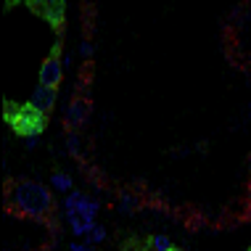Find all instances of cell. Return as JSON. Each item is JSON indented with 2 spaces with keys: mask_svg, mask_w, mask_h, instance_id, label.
<instances>
[{
  "mask_svg": "<svg viewBox=\"0 0 251 251\" xmlns=\"http://www.w3.org/2000/svg\"><path fill=\"white\" fill-rule=\"evenodd\" d=\"M8 206L13 209V214L26 220H45L53 212L56 201L48 185L37 180H19L8 193Z\"/></svg>",
  "mask_w": 251,
  "mask_h": 251,
  "instance_id": "6da1fadb",
  "label": "cell"
},
{
  "mask_svg": "<svg viewBox=\"0 0 251 251\" xmlns=\"http://www.w3.org/2000/svg\"><path fill=\"white\" fill-rule=\"evenodd\" d=\"M3 111H5V122L11 125V130L24 140L40 138V135L45 132V127H48V114L37 111L29 100L22 106H11V100H5Z\"/></svg>",
  "mask_w": 251,
  "mask_h": 251,
  "instance_id": "7a4b0ae2",
  "label": "cell"
},
{
  "mask_svg": "<svg viewBox=\"0 0 251 251\" xmlns=\"http://www.w3.org/2000/svg\"><path fill=\"white\" fill-rule=\"evenodd\" d=\"M29 8H35L45 22L50 24V29L61 32L66 22V3L64 0H45V3H29Z\"/></svg>",
  "mask_w": 251,
  "mask_h": 251,
  "instance_id": "3957f363",
  "label": "cell"
},
{
  "mask_svg": "<svg viewBox=\"0 0 251 251\" xmlns=\"http://www.w3.org/2000/svg\"><path fill=\"white\" fill-rule=\"evenodd\" d=\"M87 117H90V100L87 98H72L69 106H66L64 111V125L69 132H77L79 127L87 122Z\"/></svg>",
  "mask_w": 251,
  "mask_h": 251,
  "instance_id": "277c9868",
  "label": "cell"
},
{
  "mask_svg": "<svg viewBox=\"0 0 251 251\" xmlns=\"http://www.w3.org/2000/svg\"><path fill=\"white\" fill-rule=\"evenodd\" d=\"M64 64H61V58H53L48 56L40 64V85L43 87H53V90H58V85H61V79H64Z\"/></svg>",
  "mask_w": 251,
  "mask_h": 251,
  "instance_id": "5b68a950",
  "label": "cell"
},
{
  "mask_svg": "<svg viewBox=\"0 0 251 251\" xmlns=\"http://www.w3.org/2000/svg\"><path fill=\"white\" fill-rule=\"evenodd\" d=\"M56 100H58V90H53V87H43V85H37L35 87V93H32V98H29V103L37 108V111H43V114H48L53 106H56Z\"/></svg>",
  "mask_w": 251,
  "mask_h": 251,
  "instance_id": "8992f818",
  "label": "cell"
},
{
  "mask_svg": "<svg viewBox=\"0 0 251 251\" xmlns=\"http://www.w3.org/2000/svg\"><path fill=\"white\" fill-rule=\"evenodd\" d=\"M87 203H90V199H87V196H85L82 191H72V193L64 199V214H66V217L85 214Z\"/></svg>",
  "mask_w": 251,
  "mask_h": 251,
  "instance_id": "52a82bcc",
  "label": "cell"
},
{
  "mask_svg": "<svg viewBox=\"0 0 251 251\" xmlns=\"http://www.w3.org/2000/svg\"><path fill=\"white\" fill-rule=\"evenodd\" d=\"M66 220H69V225H72V233L77 235V238H87V235L93 233V230H96L98 225L96 222H87L82 214H74V217H66Z\"/></svg>",
  "mask_w": 251,
  "mask_h": 251,
  "instance_id": "ba28073f",
  "label": "cell"
},
{
  "mask_svg": "<svg viewBox=\"0 0 251 251\" xmlns=\"http://www.w3.org/2000/svg\"><path fill=\"white\" fill-rule=\"evenodd\" d=\"M50 188H53L56 193H66V196H69V193L74 191V180H72L66 172H53V175H50Z\"/></svg>",
  "mask_w": 251,
  "mask_h": 251,
  "instance_id": "9c48e42d",
  "label": "cell"
},
{
  "mask_svg": "<svg viewBox=\"0 0 251 251\" xmlns=\"http://www.w3.org/2000/svg\"><path fill=\"white\" fill-rule=\"evenodd\" d=\"M138 196H135V193H130V191H125V193H122L119 196V212L122 214H130V212H135V209H138Z\"/></svg>",
  "mask_w": 251,
  "mask_h": 251,
  "instance_id": "30bf717a",
  "label": "cell"
},
{
  "mask_svg": "<svg viewBox=\"0 0 251 251\" xmlns=\"http://www.w3.org/2000/svg\"><path fill=\"white\" fill-rule=\"evenodd\" d=\"M148 243H151V249H153V251H177V249L172 246V241H169L167 235H161V233L151 235V241H148Z\"/></svg>",
  "mask_w": 251,
  "mask_h": 251,
  "instance_id": "8fae6325",
  "label": "cell"
},
{
  "mask_svg": "<svg viewBox=\"0 0 251 251\" xmlns=\"http://www.w3.org/2000/svg\"><path fill=\"white\" fill-rule=\"evenodd\" d=\"M66 151H69V156H79V153H82V143H79V135L77 132L66 135Z\"/></svg>",
  "mask_w": 251,
  "mask_h": 251,
  "instance_id": "7c38bea8",
  "label": "cell"
},
{
  "mask_svg": "<svg viewBox=\"0 0 251 251\" xmlns=\"http://www.w3.org/2000/svg\"><path fill=\"white\" fill-rule=\"evenodd\" d=\"M103 241H106V227H100V225L85 238V243H90V246H98V243H103Z\"/></svg>",
  "mask_w": 251,
  "mask_h": 251,
  "instance_id": "4fadbf2b",
  "label": "cell"
},
{
  "mask_svg": "<svg viewBox=\"0 0 251 251\" xmlns=\"http://www.w3.org/2000/svg\"><path fill=\"white\" fill-rule=\"evenodd\" d=\"M93 53H96V45H93L90 40H82V43H79V56H82V58H90Z\"/></svg>",
  "mask_w": 251,
  "mask_h": 251,
  "instance_id": "5bb4252c",
  "label": "cell"
},
{
  "mask_svg": "<svg viewBox=\"0 0 251 251\" xmlns=\"http://www.w3.org/2000/svg\"><path fill=\"white\" fill-rule=\"evenodd\" d=\"M69 251H96V249H93L90 243H77V241H74L69 246Z\"/></svg>",
  "mask_w": 251,
  "mask_h": 251,
  "instance_id": "9a60e30c",
  "label": "cell"
},
{
  "mask_svg": "<svg viewBox=\"0 0 251 251\" xmlns=\"http://www.w3.org/2000/svg\"><path fill=\"white\" fill-rule=\"evenodd\" d=\"M61 64H64V69H69V66H72V56H64V58H61Z\"/></svg>",
  "mask_w": 251,
  "mask_h": 251,
  "instance_id": "2e32d148",
  "label": "cell"
},
{
  "mask_svg": "<svg viewBox=\"0 0 251 251\" xmlns=\"http://www.w3.org/2000/svg\"><path fill=\"white\" fill-rule=\"evenodd\" d=\"M26 148H29V151H32V148H35L37 146V138H32V140H26V143H24Z\"/></svg>",
  "mask_w": 251,
  "mask_h": 251,
  "instance_id": "e0dca14e",
  "label": "cell"
},
{
  "mask_svg": "<svg viewBox=\"0 0 251 251\" xmlns=\"http://www.w3.org/2000/svg\"><path fill=\"white\" fill-rule=\"evenodd\" d=\"M246 193H249V201H251V182H249V191Z\"/></svg>",
  "mask_w": 251,
  "mask_h": 251,
  "instance_id": "ac0fdd59",
  "label": "cell"
},
{
  "mask_svg": "<svg viewBox=\"0 0 251 251\" xmlns=\"http://www.w3.org/2000/svg\"><path fill=\"white\" fill-rule=\"evenodd\" d=\"M148 251H153V249H148Z\"/></svg>",
  "mask_w": 251,
  "mask_h": 251,
  "instance_id": "d6986e66",
  "label": "cell"
}]
</instances>
